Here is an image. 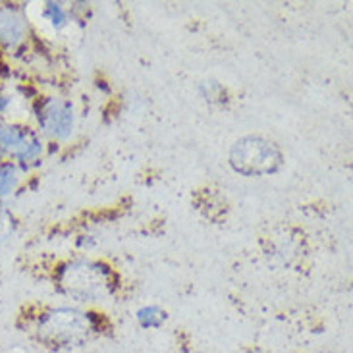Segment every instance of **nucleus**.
<instances>
[{"instance_id": "nucleus-8", "label": "nucleus", "mask_w": 353, "mask_h": 353, "mask_svg": "<svg viewBox=\"0 0 353 353\" xmlns=\"http://www.w3.org/2000/svg\"><path fill=\"white\" fill-rule=\"evenodd\" d=\"M23 174L26 172L16 163H10V161L0 163V201L8 199L19 190Z\"/></svg>"}, {"instance_id": "nucleus-3", "label": "nucleus", "mask_w": 353, "mask_h": 353, "mask_svg": "<svg viewBox=\"0 0 353 353\" xmlns=\"http://www.w3.org/2000/svg\"><path fill=\"white\" fill-rule=\"evenodd\" d=\"M234 170L243 176H265L282 166V153L276 145L259 135L241 137L230 151Z\"/></svg>"}, {"instance_id": "nucleus-4", "label": "nucleus", "mask_w": 353, "mask_h": 353, "mask_svg": "<svg viewBox=\"0 0 353 353\" xmlns=\"http://www.w3.org/2000/svg\"><path fill=\"white\" fill-rule=\"evenodd\" d=\"M35 118L41 132L52 139H68L74 132V108L62 99H45L35 106Z\"/></svg>"}, {"instance_id": "nucleus-9", "label": "nucleus", "mask_w": 353, "mask_h": 353, "mask_svg": "<svg viewBox=\"0 0 353 353\" xmlns=\"http://www.w3.org/2000/svg\"><path fill=\"white\" fill-rule=\"evenodd\" d=\"M164 319H166V313H164L161 307L157 305L141 307L137 311V323L143 326V328H161Z\"/></svg>"}, {"instance_id": "nucleus-10", "label": "nucleus", "mask_w": 353, "mask_h": 353, "mask_svg": "<svg viewBox=\"0 0 353 353\" xmlns=\"http://www.w3.org/2000/svg\"><path fill=\"white\" fill-rule=\"evenodd\" d=\"M16 228H18V220H16V216H14L4 205H0V243L6 241V239L16 232Z\"/></svg>"}, {"instance_id": "nucleus-5", "label": "nucleus", "mask_w": 353, "mask_h": 353, "mask_svg": "<svg viewBox=\"0 0 353 353\" xmlns=\"http://www.w3.org/2000/svg\"><path fill=\"white\" fill-rule=\"evenodd\" d=\"M28 18L23 10L12 4L0 6V47L14 50L23 45L28 37Z\"/></svg>"}, {"instance_id": "nucleus-7", "label": "nucleus", "mask_w": 353, "mask_h": 353, "mask_svg": "<svg viewBox=\"0 0 353 353\" xmlns=\"http://www.w3.org/2000/svg\"><path fill=\"white\" fill-rule=\"evenodd\" d=\"M43 151H45L43 139H41L37 132L33 130V132L29 134L28 141L23 143V147L19 149V153L16 154L14 163L18 164L19 168L26 172V170H29V168L37 166L39 161H41V157H43Z\"/></svg>"}, {"instance_id": "nucleus-1", "label": "nucleus", "mask_w": 353, "mask_h": 353, "mask_svg": "<svg viewBox=\"0 0 353 353\" xmlns=\"http://www.w3.org/2000/svg\"><path fill=\"white\" fill-rule=\"evenodd\" d=\"M95 325L91 316L72 307L47 309L33 321V334L48 347H72L85 342L93 334Z\"/></svg>"}, {"instance_id": "nucleus-6", "label": "nucleus", "mask_w": 353, "mask_h": 353, "mask_svg": "<svg viewBox=\"0 0 353 353\" xmlns=\"http://www.w3.org/2000/svg\"><path fill=\"white\" fill-rule=\"evenodd\" d=\"M33 130H29L19 122H12V120H0V163L2 161H10L14 163L16 154L23 143L28 141L29 134Z\"/></svg>"}, {"instance_id": "nucleus-2", "label": "nucleus", "mask_w": 353, "mask_h": 353, "mask_svg": "<svg viewBox=\"0 0 353 353\" xmlns=\"http://www.w3.org/2000/svg\"><path fill=\"white\" fill-rule=\"evenodd\" d=\"M58 286L76 301H101L112 292V278L105 265L74 261L58 270Z\"/></svg>"}]
</instances>
